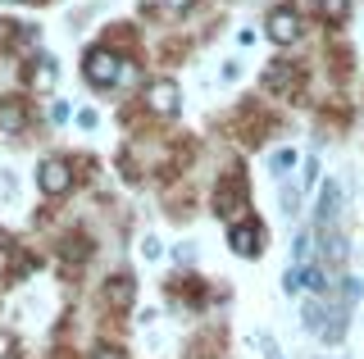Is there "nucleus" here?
I'll return each mask as SVG.
<instances>
[{
  "label": "nucleus",
  "mask_w": 364,
  "mask_h": 359,
  "mask_svg": "<svg viewBox=\"0 0 364 359\" xmlns=\"http://www.w3.org/2000/svg\"><path fill=\"white\" fill-rule=\"evenodd\" d=\"M287 168H296V150H278L273 155V173H287Z\"/></svg>",
  "instance_id": "obj_14"
},
{
  "label": "nucleus",
  "mask_w": 364,
  "mask_h": 359,
  "mask_svg": "<svg viewBox=\"0 0 364 359\" xmlns=\"http://www.w3.org/2000/svg\"><path fill=\"white\" fill-rule=\"evenodd\" d=\"M337 219H341V182H323V192H318V228H328Z\"/></svg>",
  "instance_id": "obj_9"
},
{
  "label": "nucleus",
  "mask_w": 364,
  "mask_h": 359,
  "mask_svg": "<svg viewBox=\"0 0 364 359\" xmlns=\"http://www.w3.org/2000/svg\"><path fill=\"white\" fill-rule=\"evenodd\" d=\"M318 14H323L328 23H341V18L350 14V0H318Z\"/></svg>",
  "instance_id": "obj_13"
},
{
  "label": "nucleus",
  "mask_w": 364,
  "mask_h": 359,
  "mask_svg": "<svg viewBox=\"0 0 364 359\" xmlns=\"http://www.w3.org/2000/svg\"><path fill=\"white\" fill-rule=\"evenodd\" d=\"M269 37L278 41V46H287V41L301 37V18H296V9H287V5L273 9V14H269Z\"/></svg>",
  "instance_id": "obj_5"
},
{
  "label": "nucleus",
  "mask_w": 364,
  "mask_h": 359,
  "mask_svg": "<svg viewBox=\"0 0 364 359\" xmlns=\"http://www.w3.org/2000/svg\"><path fill=\"white\" fill-rule=\"evenodd\" d=\"M14 37L32 41V37H37V28H14V18H0V46H9Z\"/></svg>",
  "instance_id": "obj_12"
},
{
  "label": "nucleus",
  "mask_w": 364,
  "mask_h": 359,
  "mask_svg": "<svg viewBox=\"0 0 364 359\" xmlns=\"http://www.w3.org/2000/svg\"><path fill=\"white\" fill-rule=\"evenodd\" d=\"M132 296H136V282H132V277L128 273H119V277H109V282H105V305L109 309H132Z\"/></svg>",
  "instance_id": "obj_7"
},
{
  "label": "nucleus",
  "mask_w": 364,
  "mask_h": 359,
  "mask_svg": "<svg viewBox=\"0 0 364 359\" xmlns=\"http://www.w3.org/2000/svg\"><path fill=\"white\" fill-rule=\"evenodd\" d=\"M196 0H164V9H191Z\"/></svg>",
  "instance_id": "obj_17"
},
{
  "label": "nucleus",
  "mask_w": 364,
  "mask_h": 359,
  "mask_svg": "<svg viewBox=\"0 0 364 359\" xmlns=\"http://www.w3.org/2000/svg\"><path fill=\"white\" fill-rule=\"evenodd\" d=\"M228 241H232V250L242 255V260H250V255L264 250V228H259V223H232Z\"/></svg>",
  "instance_id": "obj_4"
},
{
  "label": "nucleus",
  "mask_w": 364,
  "mask_h": 359,
  "mask_svg": "<svg viewBox=\"0 0 364 359\" xmlns=\"http://www.w3.org/2000/svg\"><path fill=\"white\" fill-rule=\"evenodd\" d=\"M259 350H264V359H282V355H278V346H273L269 336H259Z\"/></svg>",
  "instance_id": "obj_15"
},
{
  "label": "nucleus",
  "mask_w": 364,
  "mask_h": 359,
  "mask_svg": "<svg viewBox=\"0 0 364 359\" xmlns=\"http://www.w3.org/2000/svg\"><path fill=\"white\" fill-rule=\"evenodd\" d=\"M28 77H32L37 92H50V87H55V60H50V55H37V64L28 69Z\"/></svg>",
  "instance_id": "obj_11"
},
{
  "label": "nucleus",
  "mask_w": 364,
  "mask_h": 359,
  "mask_svg": "<svg viewBox=\"0 0 364 359\" xmlns=\"http://www.w3.org/2000/svg\"><path fill=\"white\" fill-rule=\"evenodd\" d=\"M82 69H87V82H96V87H114V82L123 77V60H119L114 50H91Z\"/></svg>",
  "instance_id": "obj_1"
},
{
  "label": "nucleus",
  "mask_w": 364,
  "mask_h": 359,
  "mask_svg": "<svg viewBox=\"0 0 364 359\" xmlns=\"http://www.w3.org/2000/svg\"><path fill=\"white\" fill-rule=\"evenodd\" d=\"M23 123H28V109H23L18 96L0 100V132H23Z\"/></svg>",
  "instance_id": "obj_10"
},
{
  "label": "nucleus",
  "mask_w": 364,
  "mask_h": 359,
  "mask_svg": "<svg viewBox=\"0 0 364 359\" xmlns=\"http://www.w3.org/2000/svg\"><path fill=\"white\" fill-rule=\"evenodd\" d=\"M296 87H301V69H291L287 60H278V64L264 73V92H287V96H291Z\"/></svg>",
  "instance_id": "obj_8"
},
{
  "label": "nucleus",
  "mask_w": 364,
  "mask_h": 359,
  "mask_svg": "<svg viewBox=\"0 0 364 359\" xmlns=\"http://www.w3.org/2000/svg\"><path fill=\"white\" fill-rule=\"evenodd\" d=\"M37 182H41L46 196H64L68 187H73V168H68L64 160H46V164L37 168Z\"/></svg>",
  "instance_id": "obj_3"
},
{
  "label": "nucleus",
  "mask_w": 364,
  "mask_h": 359,
  "mask_svg": "<svg viewBox=\"0 0 364 359\" xmlns=\"http://www.w3.org/2000/svg\"><path fill=\"white\" fill-rule=\"evenodd\" d=\"M246 205V182L242 177H228V182H219V192H214V214L223 219H237Z\"/></svg>",
  "instance_id": "obj_2"
},
{
  "label": "nucleus",
  "mask_w": 364,
  "mask_h": 359,
  "mask_svg": "<svg viewBox=\"0 0 364 359\" xmlns=\"http://www.w3.org/2000/svg\"><path fill=\"white\" fill-rule=\"evenodd\" d=\"M146 105L155 109V114H178V105H182V96H178V87L173 82H151L146 87Z\"/></svg>",
  "instance_id": "obj_6"
},
{
  "label": "nucleus",
  "mask_w": 364,
  "mask_h": 359,
  "mask_svg": "<svg viewBox=\"0 0 364 359\" xmlns=\"http://www.w3.org/2000/svg\"><path fill=\"white\" fill-rule=\"evenodd\" d=\"M96 359H128V355H123L119 346H105V350H96Z\"/></svg>",
  "instance_id": "obj_16"
}]
</instances>
